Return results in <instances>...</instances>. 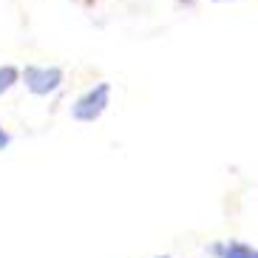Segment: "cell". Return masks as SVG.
Wrapping results in <instances>:
<instances>
[{"instance_id": "7", "label": "cell", "mask_w": 258, "mask_h": 258, "mask_svg": "<svg viewBox=\"0 0 258 258\" xmlns=\"http://www.w3.org/2000/svg\"><path fill=\"white\" fill-rule=\"evenodd\" d=\"M219 3H221V0H219Z\"/></svg>"}, {"instance_id": "5", "label": "cell", "mask_w": 258, "mask_h": 258, "mask_svg": "<svg viewBox=\"0 0 258 258\" xmlns=\"http://www.w3.org/2000/svg\"><path fill=\"white\" fill-rule=\"evenodd\" d=\"M9 142H12V137H9L3 128H0V151H3V148H9Z\"/></svg>"}, {"instance_id": "2", "label": "cell", "mask_w": 258, "mask_h": 258, "mask_svg": "<svg viewBox=\"0 0 258 258\" xmlns=\"http://www.w3.org/2000/svg\"><path fill=\"white\" fill-rule=\"evenodd\" d=\"M23 83L31 94L48 97V94H54L62 85V69H57V66H26Z\"/></svg>"}, {"instance_id": "1", "label": "cell", "mask_w": 258, "mask_h": 258, "mask_svg": "<svg viewBox=\"0 0 258 258\" xmlns=\"http://www.w3.org/2000/svg\"><path fill=\"white\" fill-rule=\"evenodd\" d=\"M108 102H111V85L108 83H97L91 85L83 97H77V102L71 105V116L77 122H97L105 114Z\"/></svg>"}, {"instance_id": "6", "label": "cell", "mask_w": 258, "mask_h": 258, "mask_svg": "<svg viewBox=\"0 0 258 258\" xmlns=\"http://www.w3.org/2000/svg\"><path fill=\"white\" fill-rule=\"evenodd\" d=\"M153 258H170V255H153Z\"/></svg>"}, {"instance_id": "3", "label": "cell", "mask_w": 258, "mask_h": 258, "mask_svg": "<svg viewBox=\"0 0 258 258\" xmlns=\"http://www.w3.org/2000/svg\"><path fill=\"white\" fill-rule=\"evenodd\" d=\"M213 258H258V247H250L244 241H221V244H213L210 250Z\"/></svg>"}, {"instance_id": "4", "label": "cell", "mask_w": 258, "mask_h": 258, "mask_svg": "<svg viewBox=\"0 0 258 258\" xmlns=\"http://www.w3.org/2000/svg\"><path fill=\"white\" fill-rule=\"evenodd\" d=\"M20 77H23V71H17L15 66H0V97L6 91H12Z\"/></svg>"}]
</instances>
